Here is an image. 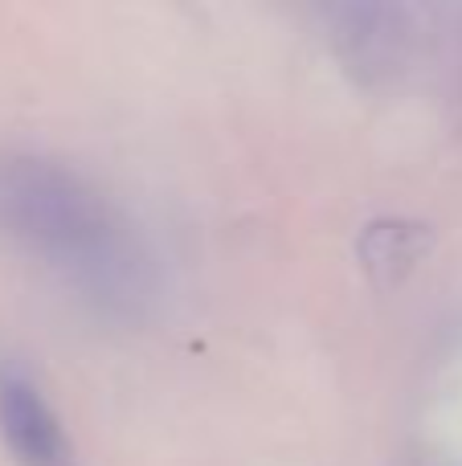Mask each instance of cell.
Returning <instances> with one entry per match:
<instances>
[{
    "mask_svg": "<svg viewBox=\"0 0 462 466\" xmlns=\"http://www.w3.org/2000/svg\"><path fill=\"white\" fill-rule=\"evenodd\" d=\"M0 438L21 466H74L54 410L16 369H0Z\"/></svg>",
    "mask_w": 462,
    "mask_h": 466,
    "instance_id": "1",
    "label": "cell"
}]
</instances>
